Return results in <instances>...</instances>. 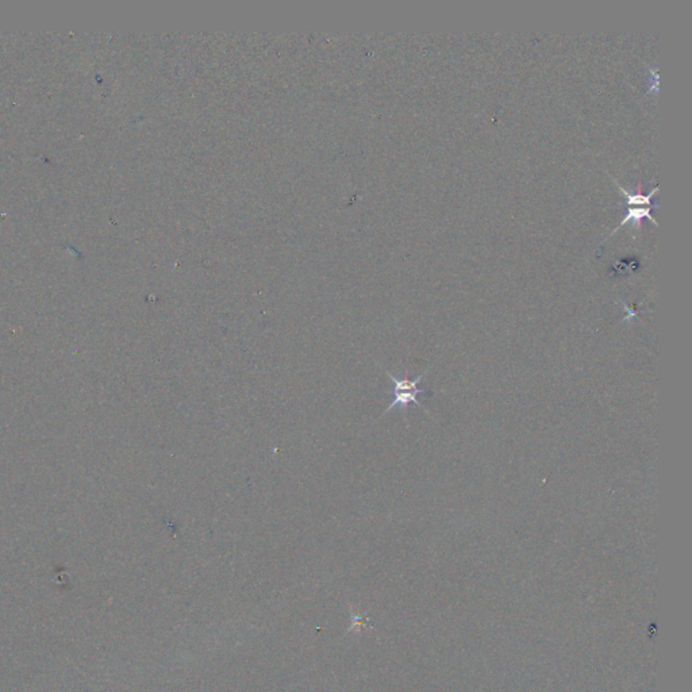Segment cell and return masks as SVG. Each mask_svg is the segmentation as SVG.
Returning <instances> with one entry per match:
<instances>
[{
    "label": "cell",
    "mask_w": 692,
    "mask_h": 692,
    "mask_svg": "<svg viewBox=\"0 0 692 692\" xmlns=\"http://www.w3.org/2000/svg\"><path fill=\"white\" fill-rule=\"evenodd\" d=\"M614 181H615V180H614ZM615 185L621 190V192L623 194V196L626 197V200H627V204H629V206H639H639H651V199L653 197V195L656 194L657 191V187H655L649 195H642V194H639V192H630V191H626V190L622 187L621 184H618L617 181H615Z\"/></svg>",
    "instance_id": "obj_2"
},
{
    "label": "cell",
    "mask_w": 692,
    "mask_h": 692,
    "mask_svg": "<svg viewBox=\"0 0 692 692\" xmlns=\"http://www.w3.org/2000/svg\"><path fill=\"white\" fill-rule=\"evenodd\" d=\"M387 373V376L390 377L393 383V389H392V395H393V400L391 402L390 406L384 410L383 415L387 414L389 411H391L392 408L399 407L400 410H406L408 407L410 403H414L417 407H422V405L418 402V396L419 395H424V393H427L430 392L429 389H419L418 384L422 381V379L426 376V372L419 374L417 379L414 380H408V379H396L393 374H391L390 372ZM425 410V408H424Z\"/></svg>",
    "instance_id": "obj_1"
},
{
    "label": "cell",
    "mask_w": 692,
    "mask_h": 692,
    "mask_svg": "<svg viewBox=\"0 0 692 692\" xmlns=\"http://www.w3.org/2000/svg\"><path fill=\"white\" fill-rule=\"evenodd\" d=\"M642 218H649L653 223H656L657 225L656 219L653 216H651V207H644V209L642 207H637V209H629L627 210V214H626L625 219L622 221L620 228H622L625 223H627L630 221H633L634 225H639V222H641ZM620 228H617V229H620ZM615 230L613 231V233H615Z\"/></svg>",
    "instance_id": "obj_3"
}]
</instances>
